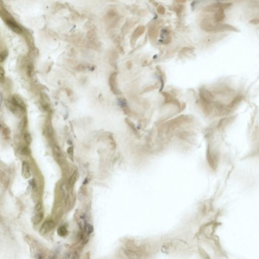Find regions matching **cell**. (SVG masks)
Wrapping results in <instances>:
<instances>
[{"instance_id": "15", "label": "cell", "mask_w": 259, "mask_h": 259, "mask_svg": "<svg viewBox=\"0 0 259 259\" xmlns=\"http://www.w3.org/2000/svg\"><path fill=\"white\" fill-rule=\"evenodd\" d=\"M1 130H2V133L5 136H9L10 135V130L8 127H3L1 125Z\"/></svg>"}, {"instance_id": "1", "label": "cell", "mask_w": 259, "mask_h": 259, "mask_svg": "<svg viewBox=\"0 0 259 259\" xmlns=\"http://www.w3.org/2000/svg\"><path fill=\"white\" fill-rule=\"evenodd\" d=\"M6 105L8 109L12 112L15 113H23L26 111V105L21 97L17 95H14L10 100L6 102Z\"/></svg>"}, {"instance_id": "14", "label": "cell", "mask_w": 259, "mask_h": 259, "mask_svg": "<svg viewBox=\"0 0 259 259\" xmlns=\"http://www.w3.org/2000/svg\"><path fill=\"white\" fill-rule=\"evenodd\" d=\"M67 153L68 157H69L71 161H74V148L73 147L70 146L68 147L67 149Z\"/></svg>"}, {"instance_id": "16", "label": "cell", "mask_w": 259, "mask_h": 259, "mask_svg": "<svg viewBox=\"0 0 259 259\" xmlns=\"http://www.w3.org/2000/svg\"><path fill=\"white\" fill-rule=\"evenodd\" d=\"M0 80L1 83H3L5 80V70L2 66L0 68Z\"/></svg>"}, {"instance_id": "5", "label": "cell", "mask_w": 259, "mask_h": 259, "mask_svg": "<svg viewBox=\"0 0 259 259\" xmlns=\"http://www.w3.org/2000/svg\"><path fill=\"white\" fill-rule=\"evenodd\" d=\"M5 22L7 25L10 27V29H11L14 32L19 34L22 32L21 28H20L16 22L12 20L11 19L7 18L5 19Z\"/></svg>"}, {"instance_id": "4", "label": "cell", "mask_w": 259, "mask_h": 259, "mask_svg": "<svg viewBox=\"0 0 259 259\" xmlns=\"http://www.w3.org/2000/svg\"><path fill=\"white\" fill-rule=\"evenodd\" d=\"M109 82L112 92L115 94H119V89L117 86V74L115 72L111 74L109 80Z\"/></svg>"}, {"instance_id": "10", "label": "cell", "mask_w": 259, "mask_h": 259, "mask_svg": "<svg viewBox=\"0 0 259 259\" xmlns=\"http://www.w3.org/2000/svg\"><path fill=\"white\" fill-rule=\"evenodd\" d=\"M57 233L59 236L64 237L67 234L68 231L66 229V227L65 226H60V227H59L57 229Z\"/></svg>"}, {"instance_id": "17", "label": "cell", "mask_w": 259, "mask_h": 259, "mask_svg": "<svg viewBox=\"0 0 259 259\" xmlns=\"http://www.w3.org/2000/svg\"><path fill=\"white\" fill-rule=\"evenodd\" d=\"M33 65L32 64H29L27 66V74H28V76H32V71H33Z\"/></svg>"}, {"instance_id": "8", "label": "cell", "mask_w": 259, "mask_h": 259, "mask_svg": "<svg viewBox=\"0 0 259 259\" xmlns=\"http://www.w3.org/2000/svg\"><path fill=\"white\" fill-rule=\"evenodd\" d=\"M53 151L54 153L55 156L58 159H61L63 157V153L61 152L60 147L57 145H54L53 146Z\"/></svg>"}, {"instance_id": "12", "label": "cell", "mask_w": 259, "mask_h": 259, "mask_svg": "<svg viewBox=\"0 0 259 259\" xmlns=\"http://www.w3.org/2000/svg\"><path fill=\"white\" fill-rule=\"evenodd\" d=\"M24 140L27 145L30 144L32 142V138L30 134L28 132L24 133Z\"/></svg>"}, {"instance_id": "7", "label": "cell", "mask_w": 259, "mask_h": 259, "mask_svg": "<svg viewBox=\"0 0 259 259\" xmlns=\"http://www.w3.org/2000/svg\"><path fill=\"white\" fill-rule=\"evenodd\" d=\"M43 217H44V214L42 211L36 213V215H34V217L32 218L33 223L34 225H38L42 221Z\"/></svg>"}, {"instance_id": "11", "label": "cell", "mask_w": 259, "mask_h": 259, "mask_svg": "<svg viewBox=\"0 0 259 259\" xmlns=\"http://www.w3.org/2000/svg\"><path fill=\"white\" fill-rule=\"evenodd\" d=\"M20 152L22 155H28L30 153V150L27 146H23L20 149Z\"/></svg>"}, {"instance_id": "3", "label": "cell", "mask_w": 259, "mask_h": 259, "mask_svg": "<svg viewBox=\"0 0 259 259\" xmlns=\"http://www.w3.org/2000/svg\"><path fill=\"white\" fill-rule=\"evenodd\" d=\"M55 224L54 221L47 220L43 223L40 229V233L42 235H44L54 229Z\"/></svg>"}, {"instance_id": "2", "label": "cell", "mask_w": 259, "mask_h": 259, "mask_svg": "<svg viewBox=\"0 0 259 259\" xmlns=\"http://www.w3.org/2000/svg\"><path fill=\"white\" fill-rule=\"evenodd\" d=\"M231 6V4L230 3H218L215 4H212L207 6L206 8V11L207 12H215L220 9H226L230 8Z\"/></svg>"}, {"instance_id": "9", "label": "cell", "mask_w": 259, "mask_h": 259, "mask_svg": "<svg viewBox=\"0 0 259 259\" xmlns=\"http://www.w3.org/2000/svg\"><path fill=\"white\" fill-rule=\"evenodd\" d=\"M77 177H78V172L75 171L74 173H72V175L70 176V178L68 181V184L70 187H71L74 185L75 182L76 181Z\"/></svg>"}, {"instance_id": "18", "label": "cell", "mask_w": 259, "mask_h": 259, "mask_svg": "<svg viewBox=\"0 0 259 259\" xmlns=\"http://www.w3.org/2000/svg\"><path fill=\"white\" fill-rule=\"evenodd\" d=\"M42 210V205L40 203H38L36 204L35 208H34V212L35 213H38L40 212H41Z\"/></svg>"}, {"instance_id": "13", "label": "cell", "mask_w": 259, "mask_h": 259, "mask_svg": "<svg viewBox=\"0 0 259 259\" xmlns=\"http://www.w3.org/2000/svg\"><path fill=\"white\" fill-rule=\"evenodd\" d=\"M8 52L7 50L3 51L0 54V62L2 63L5 60L8 56Z\"/></svg>"}, {"instance_id": "6", "label": "cell", "mask_w": 259, "mask_h": 259, "mask_svg": "<svg viewBox=\"0 0 259 259\" xmlns=\"http://www.w3.org/2000/svg\"><path fill=\"white\" fill-rule=\"evenodd\" d=\"M22 174L25 179L30 178L31 176L30 166L28 163L23 161L22 165Z\"/></svg>"}]
</instances>
